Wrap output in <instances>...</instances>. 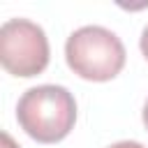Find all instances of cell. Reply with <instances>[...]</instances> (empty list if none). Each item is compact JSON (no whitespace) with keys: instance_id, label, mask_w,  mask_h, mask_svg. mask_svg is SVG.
Segmentation results:
<instances>
[{"instance_id":"5b68a950","label":"cell","mask_w":148,"mask_h":148,"mask_svg":"<svg viewBox=\"0 0 148 148\" xmlns=\"http://www.w3.org/2000/svg\"><path fill=\"white\" fill-rule=\"evenodd\" d=\"M109 148H146V146H141L139 141H118V143H113Z\"/></svg>"},{"instance_id":"7a4b0ae2","label":"cell","mask_w":148,"mask_h":148,"mask_svg":"<svg viewBox=\"0 0 148 148\" xmlns=\"http://www.w3.org/2000/svg\"><path fill=\"white\" fill-rule=\"evenodd\" d=\"M125 46L102 25H83L67 37L65 58L74 74L88 81H109L125 67Z\"/></svg>"},{"instance_id":"277c9868","label":"cell","mask_w":148,"mask_h":148,"mask_svg":"<svg viewBox=\"0 0 148 148\" xmlns=\"http://www.w3.org/2000/svg\"><path fill=\"white\" fill-rule=\"evenodd\" d=\"M139 46H141V53H143V56H146V60H148V25H146V28H143V32H141Z\"/></svg>"},{"instance_id":"8992f818","label":"cell","mask_w":148,"mask_h":148,"mask_svg":"<svg viewBox=\"0 0 148 148\" xmlns=\"http://www.w3.org/2000/svg\"><path fill=\"white\" fill-rule=\"evenodd\" d=\"M2 148H18V146L14 143V139H12L7 132H2Z\"/></svg>"},{"instance_id":"52a82bcc","label":"cell","mask_w":148,"mask_h":148,"mask_svg":"<svg viewBox=\"0 0 148 148\" xmlns=\"http://www.w3.org/2000/svg\"><path fill=\"white\" fill-rule=\"evenodd\" d=\"M143 125H146V130H148V99H146V104H143Z\"/></svg>"},{"instance_id":"3957f363","label":"cell","mask_w":148,"mask_h":148,"mask_svg":"<svg viewBox=\"0 0 148 148\" xmlns=\"http://www.w3.org/2000/svg\"><path fill=\"white\" fill-rule=\"evenodd\" d=\"M49 39L28 18H7L0 28V60L14 76H37L49 65Z\"/></svg>"},{"instance_id":"6da1fadb","label":"cell","mask_w":148,"mask_h":148,"mask_svg":"<svg viewBox=\"0 0 148 148\" xmlns=\"http://www.w3.org/2000/svg\"><path fill=\"white\" fill-rule=\"evenodd\" d=\"M21 130L39 143L62 141L76 123V102L65 86H35L16 104Z\"/></svg>"}]
</instances>
